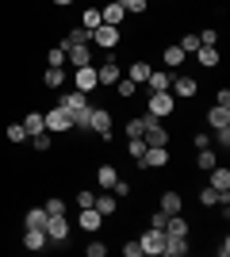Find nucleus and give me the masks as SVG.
Segmentation results:
<instances>
[{"mask_svg":"<svg viewBox=\"0 0 230 257\" xmlns=\"http://www.w3.org/2000/svg\"><path fill=\"white\" fill-rule=\"evenodd\" d=\"M173 111H176L173 92H150V100H146V115L150 119H169Z\"/></svg>","mask_w":230,"mask_h":257,"instance_id":"nucleus-1","label":"nucleus"},{"mask_svg":"<svg viewBox=\"0 0 230 257\" xmlns=\"http://www.w3.org/2000/svg\"><path fill=\"white\" fill-rule=\"evenodd\" d=\"M43 123H46V131H50V135H66V131L73 127V119H69L66 107H50V111L43 115Z\"/></svg>","mask_w":230,"mask_h":257,"instance_id":"nucleus-2","label":"nucleus"},{"mask_svg":"<svg viewBox=\"0 0 230 257\" xmlns=\"http://www.w3.org/2000/svg\"><path fill=\"white\" fill-rule=\"evenodd\" d=\"M43 230H46L50 242H66V238H69V219H66V215H46Z\"/></svg>","mask_w":230,"mask_h":257,"instance_id":"nucleus-3","label":"nucleus"},{"mask_svg":"<svg viewBox=\"0 0 230 257\" xmlns=\"http://www.w3.org/2000/svg\"><path fill=\"white\" fill-rule=\"evenodd\" d=\"M142 253H150V257H165V230H157V226H150L142 238Z\"/></svg>","mask_w":230,"mask_h":257,"instance_id":"nucleus-4","label":"nucleus"},{"mask_svg":"<svg viewBox=\"0 0 230 257\" xmlns=\"http://www.w3.org/2000/svg\"><path fill=\"white\" fill-rule=\"evenodd\" d=\"M88 127L96 131L100 139H111V111L108 107H92L88 111Z\"/></svg>","mask_w":230,"mask_h":257,"instance_id":"nucleus-5","label":"nucleus"},{"mask_svg":"<svg viewBox=\"0 0 230 257\" xmlns=\"http://www.w3.org/2000/svg\"><path fill=\"white\" fill-rule=\"evenodd\" d=\"M92 43H96L100 50H115V46H119V27H108V23H100L96 31H92Z\"/></svg>","mask_w":230,"mask_h":257,"instance_id":"nucleus-6","label":"nucleus"},{"mask_svg":"<svg viewBox=\"0 0 230 257\" xmlns=\"http://www.w3.org/2000/svg\"><path fill=\"white\" fill-rule=\"evenodd\" d=\"M73 88H81V92H92V88H100L96 65H81V69L73 73Z\"/></svg>","mask_w":230,"mask_h":257,"instance_id":"nucleus-7","label":"nucleus"},{"mask_svg":"<svg viewBox=\"0 0 230 257\" xmlns=\"http://www.w3.org/2000/svg\"><path fill=\"white\" fill-rule=\"evenodd\" d=\"M142 142H146V146H169V131L161 127V119H150V123H146Z\"/></svg>","mask_w":230,"mask_h":257,"instance_id":"nucleus-8","label":"nucleus"},{"mask_svg":"<svg viewBox=\"0 0 230 257\" xmlns=\"http://www.w3.org/2000/svg\"><path fill=\"white\" fill-rule=\"evenodd\" d=\"M138 165H142V169H161V165H169V150H165V146H146Z\"/></svg>","mask_w":230,"mask_h":257,"instance_id":"nucleus-9","label":"nucleus"},{"mask_svg":"<svg viewBox=\"0 0 230 257\" xmlns=\"http://www.w3.org/2000/svg\"><path fill=\"white\" fill-rule=\"evenodd\" d=\"M66 65H73V69L92 65V43L88 46H66Z\"/></svg>","mask_w":230,"mask_h":257,"instance_id":"nucleus-10","label":"nucleus"},{"mask_svg":"<svg viewBox=\"0 0 230 257\" xmlns=\"http://www.w3.org/2000/svg\"><path fill=\"white\" fill-rule=\"evenodd\" d=\"M58 107H66V111H81V107H92V104H88V92H81V88H69V92H62Z\"/></svg>","mask_w":230,"mask_h":257,"instance_id":"nucleus-11","label":"nucleus"},{"mask_svg":"<svg viewBox=\"0 0 230 257\" xmlns=\"http://www.w3.org/2000/svg\"><path fill=\"white\" fill-rule=\"evenodd\" d=\"M169 88H173V96H184V100H196V92H199V85L192 77H184V73H176Z\"/></svg>","mask_w":230,"mask_h":257,"instance_id":"nucleus-12","label":"nucleus"},{"mask_svg":"<svg viewBox=\"0 0 230 257\" xmlns=\"http://www.w3.org/2000/svg\"><path fill=\"white\" fill-rule=\"evenodd\" d=\"M96 77H100V85H108V88H115V81H119V62L115 58H108L104 65H96Z\"/></svg>","mask_w":230,"mask_h":257,"instance_id":"nucleus-13","label":"nucleus"},{"mask_svg":"<svg viewBox=\"0 0 230 257\" xmlns=\"http://www.w3.org/2000/svg\"><path fill=\"white\" fill-rule=\"evenodd\" d=\"M23 246H27V249H46V246H50V238H46L43 226H27V234H23Z\"/></svg>","mask_w":230,"mask_h":257,"instance_id":"nucleus-14","label":"nucleus"},{"mask_svg":"<svg viewBox=\"0 0 230 257\" xmlns=\"http://www.w3.org/2000/svg\"><path fill=\"white\" fill-rule=\"evenodd\" d=\"M123 16H127V12H123V4H115V0H108V4L100 8V20L108 23V27H119V23H123Z\"/></svg>","mask_w":230,"mask_h":257,"instance_id":"nucleus-15","label":"nucleus"},{"mask_svg":"<svg viewBox=\"0 0 230 257\" xmlns=\"http://www.w3.org/2000/svg\"><path fill=\"white\" fill-rule=\"evenodd\" d=\"M92 207H96V211L104 215V219H108V215H115V207H119V200H115V196H111L108 188H100V196H96V200H92Z\"/></svg>","mask_w":230,"mask_h":257,"instance_id":"nucleus-16","label":"nucleus"},{"mask_svg":"<svg viewBox=\"0 0 230 257\" xmlns=\"http://www.w3.org/2000/svg\"><path fill=\"white\" fill-rule=\"evenodd\" d=\"M100 223H104V215L96 211V207H81V230H88V234H96Z\"/></svg>","mask_w":230,"mask_h":257,"instance_id":"nucleus-17","label":"nucleus"},{"mask_svg":"<svg viewBox=\"0 0 230 257\" xmlns=\"http://www.w3.org/2000/svg\"><path fill=\"white\" fill-rule=\"evenodd\" d=\"M199 204L203 207H219V204H230V192H219V188H203V192H199Z\"/></svg>","mask_w":230,"mask_h":257,"instance_id":"nucleus-18","label":"nucleus"},{"mask_svg":"<svg viewBox=\"0 0 230 257\" xmlns=\"http://www.w3.org/2000/svg\"><path fill=\"white\" fill-rule=\"evenodd\" d=\"M88 43H92V31H88V27H73V31L66 35L62 50H66V46H88Z\"/></svg>","mask_w":230,"mask_h":257,"instance_id":"nucleus-19","label":"nucleus"},{"mask_svg":"<svg viewBox=\"0 0 230 257\" xmlns=\"http://www.w3.org/2000/svg\"><path fill=\"white\" fill-rule=\"evenodd\" d=\"M43 85L46 88H62L66 85V65H50V69L43 73Z\"/></svg>","mask_w":230,"mask_h":257,"instance_id":"nucleus-20","label":"nucleus"},{"mask_svg":"<svg viewBox=\"0 0 230 257\" xmlns=\"http://www.w3.org/2000/svg\"><path fill=\"white\" fill-rule=\"evenodd\" d=\"M146 85L153 88V92H169V85H173V77L161 73V69H150V77H146Z\"/></svg>","mask_w":230,"mask_h":257,"instance_id":"nucleus-21","label":"nucleus"},{"mask_svg":"<svg viewBox=\"0 0 230 257\" xmlns=\"http://www.w3.org/2000/svg\"><path fill=\"white\" fill-rule=\"evenodd\" d=\"M207 123H211V131H219V127H230V107H211L207 111Z\"/></svg>","mask_w":230,"mask_h":257,"instance_id":"nucleus-22","label":"nucleus"},{"mask_svg":"<svg viewBox=\"0 0 230 257\" xmlns=\"http://www.w3.org/2000/svg\"><path fill=\"white\" fill-rule=\"evenodd\" d=\"M211 173V188H219V192H230V169H222V165H215Z\"/></svg>","mask_w":230,"mask_h":257,"instance_id":"nucleus-23","label":"nucleus"},{"mask_svg":"<svg viewBox=\"0 0 230 257\" xmlns=\"http://www.w3.org/2000/svg\"><path fill=\"white\" fill-rule=\"evenodd\" d=\"M196 58H199V65H203V69H215V65H219V46H199Z\"/></svg>","mask_w":230,"mask_h":257,"instance_id":"nucleus-24","label":"nucleus"},{"mask_svg":"<svg viewBox=\"0 0 230 257\" xmlns=\"http://www.w3.org/2000/svg\"><path fill=\"white\" fill-rule=\"evenodd\" d=\"M115 181H119V169H115V165H100L96 169V184L100 188H111Z\"/></svg>","mask_w":230,"mask_h":257,"instance_id":"nucleus-25","label":"nucleus"},{"mask_svg":"<svg viewBox=\"0 0 230 257\" xmlns=\"http://www.w3.org/2000/svg\"><path fill=\"white\" fill-rule=\"evenodd\" d=\"M161 58H165V65H169V69H180L188 54L180 50V46H165V54H161Z\"/></svg>","mask_w":230,"mask_h":257,"instance_id":"nucleus-26","label":"nucleus"},{"mask_svg":"<svg viewBox=\"0 0 230 257\" xmlns=\"http://www.w3.org/2000/svg\"><path fill=\"white\" fill-rule=\"evenodd\" d=\"M23 131H27V139H31V135H39V131H46L43 111H31V115H23Z\"/></svg>","mask_w":230,"mask_h":257,"instance_id":"nucleus-27","label":"nucleus"},{"mask_svg":"<svg viewBox=\"0 0 230 257\" xmlns=\"http://www.w3.org/2000/svg\"><path fill=\"white\" fill-rule=\"evenodd\" d=\"M196 165L203 173L207 169H215V165H219V158H215V150H211V146H199V154H196Z\"/></svg>","mask_w":230,"mask_h":257,"instance_id":"nucleus-28","label":"nucleus"},{"mask_svg":"<svg viewBox=\"0 0 230 257\" xmlns=\"http://www.w3.org/2000/svg\"><path fill=\"white\" fill-rule=\"evenodd\" d=\"M161 211L165 215H180V192H161Z\"/></svg>","mask_w":230,"mask_h":257,"instance_id":"nucleus-29","label":"nucleus"},{"mask_svg":"<svg viewBox=\"0 0 230 257\" xmlns=\"http://www.w3.org/2000/svg\"><path fill=\"white\" fill-rule=\"evenodd\" d=\"M161 230H165V234H188V223H184V219H180V215H169Z\"/></svg>","mask_w":230,"mask_h":257,"instance_id":"nucleus-30","label":"nucleus"},{"mask_svg":"<svg viewBox=\"0 0 230 257\" xmlns=\"http://www.w3.org/2000/svg\"><path fill=\"white\" fill-rule=\"evenodd\" d=\"M46 223V207H31V211L23 215V230H27V226H43Z\"/></svg>","mask_w":230,"mask_h":257,"instance_id":"nucleus-31","label":"nucleus"},{"mask_svg":"<svg viewBox=\"0 0 230 257\" xmlns=\"http://www.w3.org/2000/svg\"><path fill=\"white\" fill-rule=\"evenodd\" d=\"M100 23H104V20H100V8H85V12H81V27H88V31H96Z\"/></svg>","mask_w":230,"mask_h":257,"instance_id":"nucleus-32","label":"nucleus"},{"mask_svg":"<svg viewBox=\"0 0 230 257\" xmlns=\"http://www.w3.org/2000/svg\"><path fill=\"white\" fill-rule=\"evenodd\" d=\"M146 77H150V62H131V81L134 85H146Z\"/></svg>","mask_w":230,"mask_h":257,"instance_id":"nucleus-33","label":"nucleus"},{"mask_svg":"<svg viewBox=\"0 0 230 257\" xmlns=\"http://www.w3.org/2000/svg\"><path fill=\"white\" fill-rule=\"evenodd\" d=\"M146 123H150V115H138V119H131V123H127V139H142Z\"/></svg>","mask_w":230,"mask_h":257,"instance_id":"nucleus-34","label":"nucleus"},{"mask_svg":"<svg viewBox=\"0 0 230 257\" xmlns=\"http://www.w3.org/2000/svg\"><path fill=\"white\" fill-rule=\"evenodd\" d=\"M31 146H35L39 154H46L50 146H54V139H50V131H39V135H31Z\"/></svg>","mask_w":230,"mask_h":257,"instance_id":"nucleus-35","label":"nucleus"},{"mask_svg":"<svg viewBox=\"0 0 230 257\" xmlns=\"http://www.w3.org/2000/svg\"><path fill=\"white\" fill-rule=\"evenodd\" d=\"M115 92H119V96H123V100H131V96H134V92H138V85H134L131 77H119V81H115Z\"/></svg>","mask_w":230,"mask_h":257,"instance_id":"nucleus-36","label":"nucleus"},{"mask_svg":"<svg viewBox=\"0 0 230 257\" xmlns=\"http://www.w3.org/2000/svg\"><path fill=\"white\" fill-rule=\"evenodd\" d=\"M176 46H180L184 54H196V50H199V35H196V31H188V35H184V39H180Z\"/></svg>","mask_w":230,"mask_h":257,"instance_id":"nucleus-37","label":"nucleus"},{"mask_svg":"<svg viewBox=\"0 0 230 257\" xmlns=\"http://www.w3.org/2000/svg\"><path fill=\"white\" fill-rule=\"evenodd\" d=\"M199 46H219V31H215V27H203V31H199Z\"/></svg>","mask_w":230,"mask_h":257,"instance_id":"nucleus-38","label":"nucleus"},{"mask_svg":"<svg viewBox=\"0 0 230 257\" xmlns=\"http://www.w3.org/2000/svg\"><path fill=\"white\" fill-rule=\"evenodd\" d=\"M108 192L115 196V200H127V196H131V181H115V184L108 188Z\"/></svg>","mask_w":230,"mask_h":257,"instance_id":"nucleus-39","label":"nucleus"},{"mask_svg":"<svg viewBox=\"0 0 230 257\" xmlns=\"http://www.w3.org/2000/svg\"><path fill=\"white\" fill-rule=\"evenodd\" d=\"M46 215H66V200H58V196H54V200H46Z\"/></svg>","mask_w":230,"mask_h":257,"instance_id":"nucleus-40","label":"nucleus"},{"mask_svg":"<svg viewBox=\"0 0 230 257\" xmlns=\"http://www.w3.org/2000/svg\"><path fill=\"white\" fill-rule=\"evenodd\" d=\"M23 139H27L23 123H8V142H23Z\"/></svg>","mask_w":230,"mask_h":257,"instance_id":"nucleus-41","label":"nucleus"},{"mask_svg":"<svg viewBox=\"0 0 230 257\" xmlns=\"http://www.w3.org/2000/svg\"><path fill=\"white\" fill-rule=\"evenodd\" d=\"M123 257H146V253H142V242H138V238H134V242H127V246H123Z\"/></svg>","mask_w":230,"mask_h":257,"instance_id":"nucleus-42","label":"nucleus"},{"mask_svg":"<svg viewBox=\"0 0 230 257\" xmlns=\"http://www.w3.org/2000/svg\"><path fill=\"white\" fill-rule=\"evenodd\" d=\"M127 154H131V158L138 161V158H142V154H146V142H142V139H131V146H127Z\"/></svg>","mask_w":230,"mask_h":257,"instance_id":"nucleus-43","label":"nucleus"},{"mask_svg":"<svg viewBox=\"0 0 230 257\" xmlns=\"http://www.w3.org/2000/svg\"><path fill=\"white\" fill-rule=\"evenodd\" d=\"M46 62H50V65H66V50H62V46H54V50L46 54Z\"/></svg>","mask_w":230,"mask_h":257,"instance_id":"nucleus-44","label":"nucleus"},{"mask_svg":"<svg viewBox=\"0 0 230 257\" xmlns=\"http://www.w3.org/2000/svg\"><path fill=\"white\" fill-rule=\"evenodd\" d=\"M85 253H88V257H104V253H108V246H104V242H88Z\"/></svg>","mask_w":230,"mask_h":257,"instance_id":"nucleus-45","label":"nucleus"},{"mask_svg":"<svg viewBox=\"0 0 230 257\" xmlns=\"http://www.w3.org/2000/svg\"><path fill=\"white\" fill-rule=\"evenodd\" d=\"M123 12H134V16H138V12H146V0H123Z\"/></svg>","mask_w":230,"mask_h":257,"instance_id":"nucleus-46","label":"nucleus"},{"mask_svg":"<svg viewBox=\"0 0 230 257\" xmlns=\"http://www.w3.org/2000/svg\"><path fill=\"white\" fill-rule=\"evenodd\" d=\"M92 200H96V192H88V188L77 192V207H92Z\"/></svg>","mask_w":230,"mask_h":257,"instance_id":"nucleus-47","label":"nucleus"},{"mask_svg":"<svg viewBox=\"0 0 230 257\" xmlns=\"http://www.w3.org/2000/svg\"><path fill=\"white\" fill-rule=\"evenodd\" d=\"M215 142L226 150V146H230V127H219V131H215Z\"/></svg>","mask_w":230,"mask_h":257,"instance_id":"nucleus-48","label":"nucleus"},{"mask_svg":"<svg viewBox=\"0 0 230 257\" xmlns=\"http://www.w3.org/2000/svg\"><path fill=\"white\" fill-rule=\"evenodd\" d=\"M215 104H219V107H230V92H226V88H219V92H215Z\"/></svg>","mask_w":230,"mask_h":257,"instance_id":"nucleus-49","label":"nucleus"},{"mask_svg":"<svg viewBox=\"0 0 230 257\" xmlns=\"http://www.w3.org/2000/svg\"><path fill=\"white\" fill-rule=\"evenodd\" d=\"M165 219H169V215H165L161 207H157V215H153V219H150V226H157V230H161V226H165Z\"/></svg>","mask_w":230,"mask_h":257,"instance_id":"nucleus-50","label":"nucleus"},{"mask_svg":"<svg viewBox=\"0 0 230 257\" xmlns=\"http://www.w3.org/2000/svg\"><path fill=\"white\" fill-rule=\"evenodd\" d=\"M54 4H58V8H69V4H73V0H54Z\"/></svg>","mask_w":230,"mask_h":257,"instance_id":"nucleus-51","label":"nucleus"}]
</instances>
